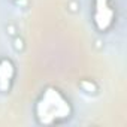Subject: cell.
Segmentation results:
<instances>
[{
    "label": "cell",
    "mask_w": 127,
    "mask_h": 127,
    "mask_svg": "<svg viewBox=\"0 0 127 127\" xmlns=\"http://www.w3.org/2000/svg\"><path fill=\"white\" fill-rule=\"evenodd\" d=\"M36 114H37L40 123H45V124L55 123L58 118L69 117V114H70L69 102L63 97L57 90L48 88L42 94L40 100L37 102Z\"/></svg>",
    "instance_id": "cell-1"
},
{
    "label": "cell",
    "mask_w": 127,
    "mask_h": 127,
    "mask_svg": "<svg viewBox=\"0 0 127 127\" xmlns=\"http://www.w3.org/2000/svg\"><path fill=\"white\" fill-rule=\"evenodd\" d=\"M114 11L109 6V0H94V24L97 30L106 32L112 26Z\"/></svg>",
    "instance_id": "cell-2"
},
{
    "label": "cell",
    "mask_w": 127,
    "mask_h": 127,
    "mask_svg": "<svg viewBox=\"0 0 127 127\" xmlns=\"http://www.w3.org/2000/svg\"><path fill=\"white\" fill-rule=\"evenodd\" d=\"M81 87L87 91V93H96V85L93 84V82H88V81H84V82H81Z\"/></svg>",
    "instance_id": "cell-4"
},
{
    "label": "cell",
    "mask_w": 127,
    "mask_h": 127,
    "mask_svg": "<svg viewBox=\"0 0 127 127\" xmlns=\"http://www.w3.org/2000/svg\"><path fill=\"white\" fill-rule=\"evenodd\" d=\"M14 75H15L14 64L9 60L2 58L0 60V90L2 91H8L9 90L11 82L14 79Z\"/></svg>",
    "instance_id": "cell-3"
}]
</instances>
